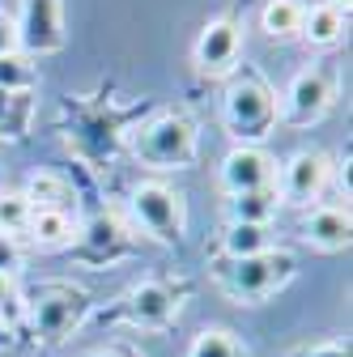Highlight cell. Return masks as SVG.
Listing matches in <instances>:
<instances>
[{
    "label": "cell",
    "instance_id": "6da1fadb",
    "mask_svg": "<svg viewBox=\"0 0 353 357\" xmlns=\"http://www.w3.org/2000/svg\"><path fill=\"white\" fill-rule=\"evenodd\" d=\"M222 123L239 145H260L273 137V128L281 123V98L277 89L264 81L260 73H239L226 85L222 98Z\"/></svg>",
    "mask_w": 353,
    "mask_h": 357
},
{
    "label": "cell",
    "instance_id": "7a4b0ae2",
    "mask_svg": "<svg viewBox=\"0 0 353 357\" xmlns=\"http://www.w3.org/2000/svg\"><path fill=\"white\" fill-rule=\"evenodd\" d=\"M294 273H298V259L281 247H269V251L247 255V259H217L213 264V277L222 285V294H230L243 306L269 302L277 289H285L294 281Z\"/></svg>",
    "mask_w": 353,
    "mask_h": 357
},
{
    "label": "cell",
    "instance_id": "3957f363",
    "mask_svg": "<svg viewBox=\"0 0 353 357\" xmlns=\"http://www.w3.org/2000/svg\"><path fill=\"white\" fill-rule=\"evenodd\" d=\"M94 310V298L90 289L81 285H68V281H47L38 285L26 302V319H30V332L43 340V344H64Z\"/></svg>",
    "mask_w": 353,
    "mask_h": 357
},
{
    "label": "cell",
    "instance_id": "277c9868",
    "mask_svg": "<svg viewBox=\"0 0 353 357\" xmlns=\"http://www.w3.org/2000/svg\"><path fill=\"white\" fill-rule=\"evenodd\" d=\"M196 149H200V132L179 111L153 115L149 123L137 128V137H132V153L149 170H188L196 162Z\"/></svg>",
    "mask_w": 353,
    "mask_h": 357
},
{
    "label": "cell",
    "instance_id": "5b68a950",
    "mask_svg": "<svg viewBox=\"0 0 353 357\" xmlns=\"http://www.w3.org/2000/svg\"><path fill=\"white\" fill-rule=\"evenodd\" d=\"M128 208H132V221H137V230H145L153 243L162 247H174L183 238V196L149 178V183H137L128 196Z\"/></svg>",
    "mask_w": 353,
    "mask_h": 357
},
{
    "label": "cell",
    "instance_id": "8992f818",
    "mask_svg": "<svg viewBox=\"0 0 353 357\" xmlns=\"http://www.w3.org/2000/svg\"><path fill=\"white\" fill-rule=\"evenodd\" d=\"M179 302L183 294L166 285V281H141V285H132L115 310H107L103 319H123L132 328H141V332H162L174 324V315H179Z\"/></svg>",
    "mask_w": 353,
    "mask_h": 357
},
{
    "label": "cell",
    "instance_id": "52a82bcc",
    "mask_svg": "<svg viewBox=\"0 0 353 357\" xmlns=\"http://www.w3.org/2000/svg\"><path fill=\"white\" fill-rule=\"evenodd\" d=\"M336 98V73L328 64H311V68H302L290 89H285V98H281V123L290 128H311L328 115Z\"/></svg>",
    "mask_w": 353,
    "mask_h": 357
},
{
    "label": "cell",
    "instance_id": "ba28073f",
    "mask_svg": "<svg viewBox=\"0 0 353 357\" xmlns=\"http://www.w3.org/2000/svg\"><path fill=\"white\" fill-rule=\"evenodd\" d=\"M17 43L22 56H52L64 47V5L60 0H22Z\"/></svg>",
    "mask_w": 353,
    "mask_h": 357
},
{
    "label": "cell",
    "instance_id": "9c48e42d",
    "mask_svg": "<svg viewBox=\"0 0 353 357\" xmlns=\"http://www.w3.org/2000/svg\"><path fill=\"white\" fill-rule=\"evenodd\" d=\"M222 192L226 196H243V192H264L277 183V162L264 153L260 145H234L226 158H222Z\"/></svg>",
    "mask_w": 353,
    "mask_h": 357
},
{
    "label": "cell",
    "instance_id": "30bf717a",
    "mask_svg": "<svg viewBox=\"0 0 353 357\" xmlns=\"http://www.w3.org/2000/svg\"><path fill=\"white\" fill-rule=\"evenodd\" d=\"M324 183H328V158L320 149H298L281 166V174H277L273 188H277V200L281 204H311V200H320Z\"/></svg>",
    "mask_w": 353,
    "mask_h": 357
},
{
    "label": "cell",
    "instance_id": "8fae6325",
    "mask_svg": "<svg viewBox=\"0 0 353 357\" xmlns=\"http://www.w3.org/2000/svg\"><path fill=\"white\" fill-rule=\"evenodd\" d=\"M239 52H243V34L230 17H213L200 38H196V47H192V60H196V73L204 77H226L234 73L239 64Z\"/></svg>",
    "mask_w": 353,
    "mask_h": 357
},
{
    "label": "cell",
    "instance_id": "7c38bea8",
    "mask_svg": "<svg viewBox=\"0 0 353 357\" xmlns=\"http://www.w3.org/2000/svg\"><path fill=\"white\" fill-rule=\"evenodd\" d=\"M77 234H81V255L94 259V264L128 255V230L119 226V217H111V213H94L85 226H77Z\"/></svg>",
    "mask_w": 353,
    "mask_h": 357
},
{
    "label": "cell",
    "instance_id": "4fadbf2b",
    "mask_svg": "<svg viewBox=\"0 0 353 357\" xmlns=\"http://www.w3.org/2000/svg\"><path fill=\"white\" fill-rule=\"evenodd\" d=\"M349 238H353V221L345 208L328 204L302 221V243H311L315 251H349Z\"/></svg>",
    "mask_w": 353,
    "mask_h": 357
},
{
    "label": "cell",
    "instance_id": "5bb4252c",
    "mask_svg": "<svg viewBox=\"0 0 353 357\" xmlns=\"http://www.w3.org/2000/svg\"><path fill=\"white\" fill-rule=\"evenodd\" d=\"M26 238H30L34 247H43V251L73 247V238H77V213H60V208H30Z\"/></svg>",
    "mask_w": 353,
    "mask_h": 357
},
{
    "label": "cell",
    "instance_id": "9a60e30c",
    "mask_svg": "<svg viewBox=\"0 0 353 357\" xmlns=\"http://www.w3.org/2000/svg\"><path fill=\"white\" fill-rule=\"evenodd\" d=\"M26 204L30 208H60V213H77V196H73V188L64 183L60 174H52V170H38V174H30V183H26Z\"/></svg>",
    "mask_w": 353,
    "mask_h": 357
},
{
    "label": "cell",
    "instance_id": "2e32d148",
    "mask_svg": "<svg viewBox=\"0 0 353 357\" xmlns=\"http://www.w3.org/2000/svg\"><path fill=\"white\" fill-rule=\"evenodd\" d=\"M302 13H306L302 0H269L264 13H260V30L269 38H277V43L298 38L302 34Z\"/></svg>",
    "mask_w": 353,
    "mask_h": 357
},
{
    "label": "cell",
    "instance_id": "e0dca14e",
    "mask_svg": "<svg viewBox=\"0 0 353 357\" xmlns=\"http://www.w3.org/2000/svg\"><path fill=\"white\" fill-rule=\"evenodd\" d=\"M273 247V230L269 226H247V221H226V234H222V251L226 259H247Z\"/></svg>",
    "mask_w": 353,
    "mask_h": 357
},
{
    "label": "cell",
    "instance_id": "ac0fdd59",
    "mask_svg": "<svg viewBox=\"0 0 353 357\" xmlns=\"http://www.w3.org/2000/svg\"><path fill=\"white\" fill-rule=\"evenodd\" d=\"M277 188H264V192H243V196H230L226 200V213L230 221H247V226H269L277 217Z\"/></svg>",
    "mask_w": 353,
    "mask_h": 357
},
{
    "label": "cell",
    "instance_id": "d6986e66",
    "mask_svg": "<svg viewBox=\"0 0 353 357\" xmlns=\"http://www.w3.org/2000/svg\"><path fill=\"white\" fill-rule=\"evenodd\" d=\"M34 119V94L0 89V141H22Z\"/></svg>",
    "mask_w": 353,
    "mask_h": 357
},
{
    "label": "cell",
    "instance_id": "ffe728a7",
    "mask_svg": "<svg viewBox=\"0 0 353 357\" xmlns=\"http://www.w3.org/2000/svg\"><path fill=\"white\" fill-rule=\"evenodd\" d=\"M302 38L315 47H336L345 38V13H336L332 5H315L302 13Z\"/></svg>",
    "mask_w": 353,
    "mask_h": 357
},
{
    "label": "cell",
    "instance_id": "44dd1931",
    "mask_svg": "<svg viewBox=\"0 0 353 357\" xmlns=\"http://www.w3.org/2000/svg\"><path fill=\"white\" fill-rule=\"evenodd\" d=\"M188 357H247V349H243V344L234 340V332H226V328H204V332L192 340Z\"/></svg>",
    "mask_w": 353,
    "mask_h": 357
},
{
    "label": "cell",
    "instance_id": "7402d4cb",
    "mask_svg": "<svg viewBox=\"0 0 353 357\" xmlns=\"http://www.w3.org/2000/svg\"><path fill=\"white\" fill-rule=\"evenodd\" d=\"M38 73L30 64V56H0V89H13V94H34Z\"/></svg>",
    "mask_w": 353,
    "mask_h": 357
},
{
    "label": "cell",
    "instance_id": "603a6c76",
    "mask_svg": "<svg viewBox=\"0 0 353 357\" xmlns=\"http://www.w3.org/2000/svg\"><path fill=\"white\" fill-rule=\"evenodd\" d=\"M26 221H30V204L26 196H0V234H26Z\"/></svg>",
    "mask_w": 353,
    "mask_h": 357
},
{
    "label": "cell",
    "instance_id": "cb8c5ba5",
    "mask_svg": "<svg viewBox=\"0 0 353 357\" xmlns=\"http://www.w3.org/2000/svg\"><path fill=\"white\" fill-rule=\"evenodd\" d=\"M0 315H5L13 328H17V319L26 315V298L17 294V285H13V277H0Z\"/></svg>",
    "mask_w": 353,
    "mask_h": 357
},
{
    "label": "cell",
    "instance_id": "d4e9b609",
    "mask_svg": "<svg viewBox=\"0 0 353 357\" xmlns=\"http://www.w3.org/2000/svg\"><path fill=\"white\" fill-rule=\"evenodd\" d=\"M17 273H22V247L17 238L0 234V277H17Z\"/></svg>",
    "mask_w": 353,
    "mask_h": 357
},
{
    "label": "cell",
    "instance_id": "484cf974",
    "mask_svg": "<svg viewBox=\"0 0 353 357\" xmlns=\"http://www.w3.org/2000/svg\"><path fill=\"white\" fill-rule=\"evenodd\" d=\"M22 43H17V22L9 13H0V56H17Z\"/></svg>",
    "mask_w": 353,
    "mask_h": 357
},
{
    "label": "cell",
    "instance_id": "4316f807",
    "mask_svg": "<svg viewBox=\"0 0 353 357\" xmlns=\"http://www.w3.org/2000/svg\"><path fill=\"white\" fill-rule=\"evenodd\" d=\"M298 357H349V344H340V340H320V344H311V349H302Z\"/></svg>",
    "mask_w": 353,
    "mask_h": 357
},
{
    "label": "cell",
    "instance_id": "83f0119b",
    "mask_svg": "<svg viewBox=\"0 0 353 357\" xmlns=\"http://www.w3.org/2000/svg\"><path fill=\"white\" fill-rule=\"evenodd\" d=\"M13 332H17V328H13L5 315H0V349H5V344H13Z\"/></svg>",
    "mask_w": 353,
    "mask_h": 357
},
{
    "label": "cell",
    "instance_id": "f1b7e54d",
    "mask_svg": "<svg viewBox=\"0 0 353 357\" xmlns=\"http://www.w3.org/2000/svg\"><path fill=\"white\" fill-rule=\"evenodd\" d=\"M94 357H137V353H132V349H98Z\"/></svg>",
    "mask_w": 353,
    "mask_h": 357
},
{
    "label": "cell",
    "instance_id": "f546056e",
    "mask_svg": "<svg viewBox=\"0 0 353 357\" xmlns=\"http://www.w3.org/2000/svg\"><path fill=\"white\" fill-rule=\"evenodd\" d=\"M324 5H332L336 13H345V17H349V5H353V0H324Z\"/></svg>",
    "mask_w": 353,
    "mask_h": 357
}]
</instances>
